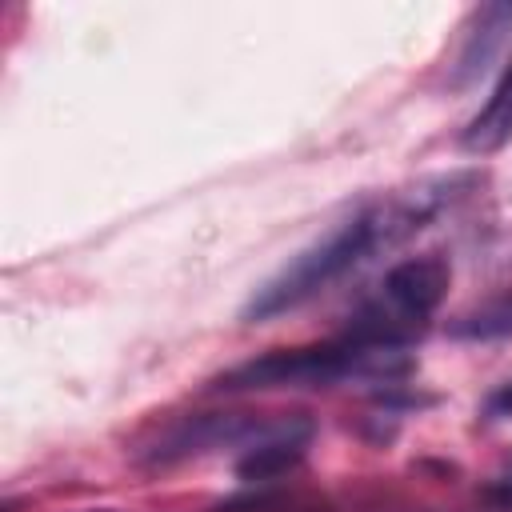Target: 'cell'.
<instances>
[{"instance_id": "obj_1", "label": "cell", "mask_w": 512, "mask_h": 512, "mask_svg": "<svg viewBox=\"0 0 512 512\" xmlns=\"http://www.w3.org/2000/svg\"><path fill=\"white\" fill-rule=\"evenodd\" d=\"M476 184H480L476 172H448V176H432V180L396 188V192L364 204L360 212H352L348 220L328 228L320 240L300 248L276 276H268L244 304L240 320L260 324V320L300 308L304 300L332 288L336 280H344L352 268H360L376 252H392L404 240H412L424 224H432L440 212L460 204Z\"/></svg>"}, {"instance_id": "obj_2", "label": "cell", "mask_w": 512, "mask_h": 512, "mask_svg": "<svg viewBox=\"0 0 512 512\" xmlns=\"http://www.w3.org/2000/svg\"><path fill=\"white\" fill-rule=\"evenodd\" d=\"M412 368L404 348H372L348 336L308 348H276L256 360H244L212 380L216 392H268V388H328L352 376L392 380Z\"/></svg>"}, {"instance_id": "obj_3", "label": "cell", "mask_w": 512, "mask_h": 512, "mask_svg": "<svg viewBox=\"0 0 512 512\" xmlns=\"http://www.w3.org/2000/svg\"><path fill=\"white\" fill-rule=\"evenodd\" d=\"M448 280H452V268L440 252L400 260L396 268H388L380 296L368 300L352 316L344 336L356 344H372V348H404L408 340L424 332L428 316L440 308Z\"/></svg>"}, {"instance_id": "obj_4", "label": "cell", "mask_w": 512, "mask_h": 512, "mask_svg": "<svg viewBox=\"0 0 512 512\" xmlns=\"http://www.w3.org/2000/svg\"><path fill=\"white\" fill-rule=\"evenodd\" d=\"M276 420L248 416V412H208V416H188L172 424L168 432L156 436V444L144 452L148 464H176L188 456H204L216 448H248L260 440Z\"/></svg>"}, {"instance_id": "obj_5", "label": "cell", "mask_w": 512, "mask_h": 512, "mask_svg": "<svg viewBox=\"0 0 512 512\" xmlns=\"http://www.w3.org/2000/svg\"><path fill=\"white\" fill-rule=\"evenodd\" d=\"M312 444V424L300 420V416H288V420H276L260 440H252L244 448V456L236 460V476L244 484H268L284 472H292L304 452Z\"/></svg>"}, {"instance_id": "obj_6", "label": "cell", "mask_w": 512, "mask_h": 512, "mask_svg": "<svg viewBox=\"0 0 512 512\" xmlns=\"http://www.w3.org/2000/svg\"><path fill=\"white\" fill-rule=\"evenodd\" d=\"M508 140H512V56H508V64H504L492 96L480 104V112L460 132V144L472 156H488V152L504 148Z\"/></svg>"}, {"instance_id": "obj_7", "label": "cell", "mask_w": 512, "mask_h": 512, "mask_svg": "<svg viewBox=\"0 0 512 512\" xmlns=\"http://www.w3.org/2000/svg\"><path fill=\"white\" fill-rule=\"evenodd\" d=\"M452 336L460 340H508L512 336V292H500L484 300L480 308L464 312L452 324Z\"/></svg>"}, {"instance_id": "obj_8", "label": "cell", "mask_w": 512, "mask_h": 512, "mask_svg": "<svg viewBox=\"0 0 512 512\" xmlns=\"http://www.w3.org/2000/svg\"><path fill=\"white\" fill-rule=\"evenodd\" d=\"M484 412H488L492 420H512V380H508L500 392H492V396H488Z\"/></svg>"}, {"instance_id": "obj_9", "label": "cell", "mask_w": 512, "mask_h": 512, "mask_svg": "<svg viewBox=\"0 0 512 512\" xmlns=\"http://www.w3.org/2000/svg\"><path fill=\"white\" fill-rule=\"evenodd\" d=\"M488 500L500 504V508H512V472H504V476L488 488Z\"/></svg>"}]
</instances>
